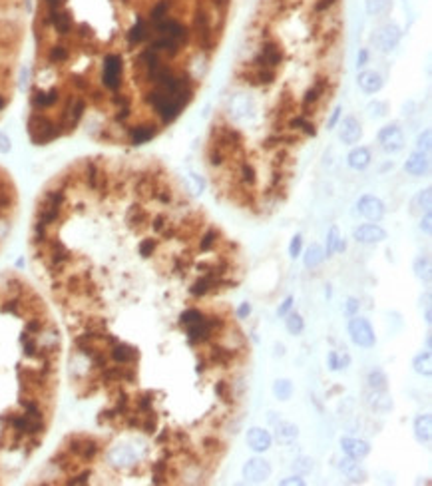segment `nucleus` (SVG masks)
Masks as SVG:
<instances>
[{
    "label": "nucleus",
    "mask_w": 432,
    "mask_h": 486,
    "mask_svg": "<svg viewBox=\"0 0 432 486\" xmlns=\"http://www.w3.org/2000/svg\"><path fill=\"white\" fill-rule=\"evenodd\" d=\"M233 0H32L26 134L144 145L187 108Z\"/></svg>",
    "instance_id": "1"
},
{
    "label": "nucleus",
    "mask_w": 432,
    "mask_h": 486,
    "mask_svg": "<svg viewBox=\"0 0 432 486\" xmlns=\"http://www.w3.org/2000/svg\"><path fill=\"white\" fill-rule=\"evenodd\" d=\"M344 0H255L205 165L221 199L257 216L289 196L299 150L339 88Z\"/></svg>",
    "instance_id": "2"
},
{
    "label": "nucleus",
    "mask_w": 432,
    "mask_h": 486,
    "mask_svg": "<svg viewBox=\"0 0 432 486\" xmlns=\"http://www.w3.org/2000/svg\"><path fill=\"white\" fill-rule=\"evenodd\" d=\"M62 337L48 305L18 273H0V482L50 429Z\"/></svg>",
    "instance_id": "3"
},
{
    "label": "nucleus",
    "mask_w": 432,
    "mask_h": 486,
    "mask_svg": "<svg viewBox=\"0 0 432 486\" xmlns=\"http://www.w3.org/2000/svg\"><path fill=\"white\" fill-rule=\"evenodd\" d=\"M18 212V189L12 176L0 165V247L12 231Z\"/></svg>",
    "instance_id": "4"
},
{
    "label": "nucleus",
    "mask_w": 432,
    "mask_h": 486,
    "mask_svg": "<svg viewBox=\"0 0 432 486\" xmlns=\"http://www.w3.org/2000/svg\"><path fill=\"white\" fill-rule=\"evenodd\" d=\"M349 333H351L353 343L359 345V347H364V349H371V347H375V343H377L373 327H371V323H369L366 319H362V317L351 319V323H349Z\"/></svg>",
    "instance_id": "5"
},
{
    "label": "nucleus",
    "mask_w": 432,
    "mask_h": 486,
    "mask_svg": "<svg viewBox=\"0 0 432 486\" xmlns=\"http://www.w3.org/2000/svg\"><path fill=\"white\" fill-rule=\"evenodd\" d=\"M378 142H380L384 152L395 154V152H400V150H402V145H404V136H402L400 128L396 126V124H393V126H386L380 130Z\"/></svg>",
    "instance_id": "6"
},
{
    "label": "nucleus",
    "mask_w": 432,
    "mask_h": 486,
    "mask_svg": "<svg viewBox=\"0 0 432 486\" xmlns=\"http://www.w3.org/2000/svg\"><path fill=\"white\" fill-rule=\"evenodd\" d=\"M243 476L249 482H263L271 476V464L263 458H251L243 467Z\"/></svg>",
    "instance_id": "7"
},
{
    "label": "nucleus",
    "mask_w": 432,
    "mask_h": 486,
    "mask_svg": "<svg viewBox=\"0 0 432 486\" xmlns=\"http://www.w3.org/2000/svg\"><path fill=\"white\" fill-rule=\"evenodd\" d=\"M359 212L360 216H364L371 221H378L380 217L384 216V205L382 201L373 196H364V198L359 201Z\"/></svg>",
    "instance_id": "8"
},
{
    "label": "nucleus",
    "mask_w": 432,
    "mask_h": 486,
    "mask_svg": "<svg viewBox=\"0 0 432 486\" xmlns=\"http://www.w3.org/2000/svg\"><path fill=\"white\" fill-rule=\"evenodd\" d=\"M353 237L360 241V243H378L382 239H386V231L378 225H373V223H366V225H360L355 229Z\"/></svg>",
    "instance_id": "9"
},
{
    "label": "nucleus",
    "mask_w": 432,
    "mask_h": 486,
    "mask_svg": "<svg viewBox=\"0 0 432 486\" xmlns=\"http://www.w3.org/2000/svg\"><path fill=\"white\" fill-rule=\"evenodd\" d=\"M271 434L267 431H263V429H259V427H255V429H251V431L247 432V445H249V449L255 450V452H265V450L271 447Z\"/></svg>",
    "instance_id": "10"
},
{
    "label": "nucleus",
    "mask_w": 432,
    "mask_h": 486,
    "mask_svg": "<svg viewBox=\"0 0 432 486\" xmlns=\"http://www.w3.org/2000/svg\"><path fill=\"white\" fill-rule=\"evenodd\" d=\"M341 140L344 142V144H357L360 140V136H362V130H360V124L353 118V116H349V118H344L341 124Z\"/></svg>",
    "instance_id": "11"
},
{
    "label": "nucleus",
    "mask_w": 432,
    "mask_h": 486,
    "mask_svg": "<svg viewBox=\"0 0 432 486\" xmlns=\"http://www.w3.org/2000/svg\"><path fill=\"white\" fill-rule=\"evenodd\" d=\"M341 447L342 450L347 452V456H351V458H355V460L364 458V456L371 452V445L364 442V440H357V438H342Z\"/></svg>",
    "instance_id": "12"
},
{
    "label": "nucleus",
    "mask_w": 432,
    "mask_h": 486,
    "mask_svg": "<svg viewBox=\"0 0 432 486\" xmlns=\"http://www.w3.org/2000/svg\"><path fill=\"white\" fill-rule=\"evenodd\" d=\"M404 170L411 174V176H422L426 170H428V154L426 152H413L411 158L404 163Z\"/></svg>",
    "instance_id": "13"
},
{
    "label": "nucleus",
    "mask_w": 432,
    "mask_h": 486,
    "mask_svg": "<svg viewBox=\"0 0 432 486\" xmlns=\"http://www.w3.org/2000/svg\"><path fill=\"white\" fill-rule=\"evenodd\" d=\"M414 436L418 442L422 445H428L432 438V420H430V414H422L416 418L414 422Z\"/></svg>",
    "instance_id": "14"
},
{
    "label": "nucleus",
    "mask_w": 432,
    "mask_h": 486,
    "mask_svg": "<svg viewBox=\"0 0 432 486\" xmlns=\"http://www.w3.org/2000/svg\"><path fill=\"white\" fill-rule=\"evenodd\" d=\"M359 86L364 92H369V94H375V92L382 88V78L377 72H373V70H366V72H362L359 76Z\"/></svg>",
    "instance_id": "15"
},
{
    "label": "nucleus",
    "mask_w": 432,
    "mask_h": 486,
    "mask_svg": "<svg viewBox=\"0 0 432 486\" xmlns=\"http://www.w3.org/2000/svg\"><path fill=\"white\" fill-rule=\"evenodd\" d=\"M201 447H203V450L209 454V456H221V454H225V450H227V445L223 442V440H219L215 434H207V436H203L201 438Z\"/></svg>",
    "instance_id": "16"
},
{
    "label": "nucleus",
    "mask_w": 432,
    "mask_h": 486,
    "mask_svg": "<svg viewBox=\"0 0 432 486\" xmlns=\"http://www.w3.org/2000/svg\"><path fill=\"white\" fill-rule=\"evenodd\" d=\"M369 163H371V152H369V147H355V150L349 154V165H351L353 170H364Z\"/></svg>",
    "instance_id": "17"
},
{
    "label": "nucleus",
    "mask_w": 432,
    "mask_h": 486,
    "mask_svg": "<svg viewBox=\"0 0 432 486\" xmlns=\"http://www.w3.org/2000/svg\"><path fill=\"white\" fill-rule=\"evenodd\" d=\"M275 436H277L279 442H291V440H295L299 436V429L295 425H291V422H279Z\"/></svg>",
    "instance_id": "18"
},
{
    "label": "nucleus",
    "mask_w": 432,
    "mask_h": 486,
    "mask_svg": "<svg viewBox=\"0 0 432 486\" xmlns=\"http://www.w3.org/2000/svg\"><path fill=\"white\" fill-rule=\"evenodd\" d=\"M341 470L349 476V478H351V480H362V478H364V472L359 468V462H357L355 458H351V456L344 458V460L341 462Z\"/></svg>",
    "instance_id": "19"
},
{
    "label": "nucleus",
    "mask_w": 432,
    "mask_h": 486,
    "mask_svg": "<svg viewBox=\"0 0 432 486\" xmlns=\"http://www.w3.org/2000/svg\"><path fill=\"white\" fill-rule=\"evenodd\" d=\"M414 371L418 375H424V377H430L432 373V357H430V351L426 353H420L416 359H414Z\"/></svg>",
    "instance_id": "20"
},
{
    "label": "nucleus",
    "mask_w": 432,
    "mask_h": 486,
    "mask_svg": "<svg viewBox=\"0 0 432 486\" xmlns=\"http://www.w3.org/2000/svg\"><path fill=\"white\" fill-rule=\"evenodd\" d=\"M325 259V251L321 245H317V243H313L309 249H307V255H305V265L307 267H317V265H321Z\"/></svg>",
    "instance_id": "21"
},
{
    "label": "nucleus",
    "mask_w": 432,
    "mask_h": 486,
    "mask_svg": "<svg viewBox=\"0 0 432 486\" xmlns=\"http://www.w3.org/2000/svg\"><path fill=\"white\" fill-rule=\"evenodd\" d=\"M273 393H275L277 398H281V400H289L291 395H293V385H291V381L279 378V381L273 385Z\"/></svg>",
    "instance_id": "22"
},
{
    "label": "nucleus",
    "mask_w": 432,
    "mask_h": 486,
    "mask_svg": "<svg viewBox=\"0 0 432 486\" xmlns=\"http://www.w3.org/2000/svg\"><path fill=\"white\" fill-rule=\"evenodd\" d=\"M205 317V313L203 311H199V309H196V307H191V309H187V311H183L181 313V325L183 327H189V325L198 323V321H201Z\"/></svg>",
    "instance_id": "23"
},
{
    "label": "nucleus",
    "mask_w": 432,
    "mask_h": 486,
    "mask_svg": "<svg viewBox=\"0 0 432 486\" xmlns=\"http://www.w3.org/2000/svg\"><path fill=\"white\" fill-rule=\"evenodd\" d=\"M287 329L291 335H301L303 329H305V323H303V317L299 313H291L287 317Z\"/></svg>",
    "instance_id": "24"
},
{
    "label": "nucleus",
    "mask_w": 432,
    "mask_h": 486,
    "mask_svg": "<svg viewBox=\"0 0 432 486\" xmlns=\"http://www.w3.org/2000/svg\"><path fill=\"white\" fill-rule=\"evenodd\" d=\"M413 205H414L413 214H418L420 209L428 212V209H430V189H424V192H420V194L416 196V199H414Z\"/></svg>",
    "instance_id": "25"
},
{
    "label": "nucleus",
    "mask_w": 432,
    "mask_h": 486,
    "mask_svg": "<svg viewBox=\"0 0 432 486\" xmlns=\"http://www.w3.org/2000/svg\"><path fill=\"white\" fill-rule=\"evenodd\" d=\"M369 385L375 389V391H386V375L382 373V371H373L371 375H369Z\"/></svg>",
    "instance_id": "26"
},
{
    "label": "nucleus",
    "mask_w": 432,
    "mask_h": 486,
    "mask_svg": "<svg viewBox=\"0 0 432 486\" xmlns=\"http://www.w3.org/2000/svg\"><path fill=\"white\" fill-rule=\"evenodd\" d=\"M414 271H416V277L418 279H428V275H430V265H428V259L424 257V255H420L418 259H416V263H414Z\"/></svg>",
    "instance_id": "27"
},
{
    "label": "nucleus",
    "mask_w": 432,
    "mask_h": 486,
    "mask_svg": "<svg viewBox=\"0 0 432 486\" xmlns=\"http://www.w3.org/2000/svg\"><path fill=\"white\" fill-rule=\"evenodd\" d=\"M391 6V0H366V10L369 14H382L386 12V8Z\"/></svg>",
    "instance_id": "28"
},
{
    "label": "nucleus",
    "mask_w": 432,
    "mask_h": 486,
    "mask_svg": "<svg viewBox=\"0 0 432 486\" xmlns=\"http://www.w3.org/2000/svg\"><path fill=\"white\" fill-rule=\"evenodd\" d=\"M339 243H341V237H339V229L337 227H331V231H329V239H327V257H331L333 253L337 251V247H339Z\"/></svg>",
    "instance_id": "29"
},
{
    "label": "nucleus",
    "mask_w": 432,
    "mask_h": 486,
    "mask_svg": "<svg viewBox=\"0 0 432 486\" xmlns=\"http://www.w3.org/2000/svg\"><path fill=\"white\" fill-rule=\"evenodd\" d=\"M215 395L223 400V403H231V383H227V381H219V383H215Z\"/></svg>",
    "instance_id": "30"
},
{
    "label": "nucleus",
    "mask_w": 432,
    "mask_h": 486,
    "mask_svg": "<svg viewBox=\"0 0 432 486\" xmlns=\"http://www.w3.org/2000/svg\"><path fill=\"white\" fill-rule=\"evenodd\" d=\"M301 247H303V237L301 235H295L291 245H289V255L291 257H299L301 255Z\"/></svg>",
    "instance_id": "31"
},
{
    "label": "nucleus",
    "mask_w": 432,
    "mask_h": 486,
    "mask_svg": "<svg viewBox=\"0 0 432 486\" xmlns=\"http://www.w3.org/2000/svg\"><path fill=\"white\" fill-rule=\"evenodd\" d=\"M418 145H420V152H426V154H428V150H430V132H428V130L418 138Z\"/></svg>",
    "instance_id": "32"
},
{
    "label": "nucleus",
    "mask_w": 432,
    "mask_h": 486,
    "mask_svg": "<svg viewBox=\"0 0 432 486\" xmlns=\"http://www.w3.org/2000/svg\"><path fill=\"white\" fill-rule=\"evenodd\" d=\"M359 307H360L359 299L351 297V299L347 301V313H349V315H357V313H359Z\"/></svg>",
    "instance_id": "33"
},
{
    "label": "nucleus",
    "mask_w": 432,
    "mask_h": 486,
    "mask_svg": "<svg viewBox=\"0 0 432 486\" xmlns=\"http://www.w3.org/2000/svg\"><path fill=\"white\" fill-rule=\"evenodd\" d=\"M291 307H293V297H287V299L283 301V305L279 307V311H277V313H279V317H285L289 311H291Z\"/></svg>",
    "instance_id": "34"
},
{
    "label": "nucleus",
    "mask_w": 432,
    "mask_h": 486,
    "mask_svg": "<svg viewBox=\"0 0 432 486\" xmlns=\"http://www.w3.org/2000/svg\"><path fill=\"white\" fill-rule=\"evenodd\" d=\"M251 315V305L249 303H241V307L237 309V317L239 319H245V317H249Z\"/></svg>",
    "instance_id": "35"
},
{
    "label": "nucleus",
    "mask_w": 432,
    "mask_h": 486,
    "mask_svg": "<svg viewBox=\"0 0 432 486\" xmlns=\"http://www.w3.org/2000/svg\"><path fill=\"white\" fill-rule=\"evenodd\" d=\"M279 484H283V486H287V484H299V486H303L305 484V480L301 478V476H289V478H283Z\"/></svg>",
    "instance_id": "36"
},
{
    "label": "nucleus",
    "mask_w": 432,
    "mask_h": 486,
    "mask_svg": "<svg viewBox=\"0 0 432 486\" xmlns=\"http://www.w3.org/2000/svg\"><path fill=\"white\" fill-rule=\"evenodd\" d=\"M329 369L331 371H339V355L333 351V353H329Z\"/></svg>",
    "instance_id": "37"
},
{
    "label": "nucleus",
    "mask_w": 432,
    "mask_h": 486,
    "mask_svg": "<svg viewBox=\"0 0 432 486\" xmlns=\"http://www.w3.org/2000/svg\"><path fill=\"white\" fill-rule=\"evenodd\" d=\"M297 467L301 468V470H311L313 460H311V458H299V460H297Z\"/></svg>",
    "instance_id": "38"
},
{
    "label": "nucleus",
    "mask_w": 432,
    "mask_h": 486,
    "mask_svg": "<svg viewBox=\"0 0 432 486\" xmlns=\"http://www.w3.org/2000/svg\"><path fill=\"white\" fill-rule=\"evenodd\" d=\"M422 227H424V231H426V234H430V212H426V216H424V223H422Z\"/></svg>",
    "instance_id": "39"
},
{
    "label": "nucleus",
    "mask_w": 432,
    "mask_h": 486,
    "mask_svg": "<svg viewBox=\"0 0 432 486\" xmlns=\"http://www.w3.org/2000/svg\"><path fill=\"white\" fill-rule=\"evenodd\" d=\"M339 112H341L339 108L333 112V116H331V120H329V128H333L335 124H337V120H339Z\"/></svg>",
    "instance_id": "40"
},
{
    "label": "nucleus",
    "mask_w": 432,
    "mask_h": 486,
    "mask_svg": "<svg viewBox=\"0 0 432 486\" xmlns=\"http://www.w3.org/2000/svg\"><path fill=\"white\" fill-rule=\"evenodd\" d=\"M349 363H351V357H349V355H344L342 359H339V369H341V367H342V369H344V367H347Z\"/></svg>",
    "instance_id": "41"
},
{
    "label": "nucleus",
    "mask_w": 432,
    "mask_h": 486,
    "mask_svg": "<svg viewBox=\"0 0 432 486\" xmlns=\"http://www.w3.org/2000/svg\"><path fill=\"white\" fill-rule=\"evenodd\" d=\"M275 355L283 357V355H285V347H283V345H277V347H275Z\"/></svg>",
    "instance_id": "42"
},
{
    "label": "nucleus",
    "mask_w": 432,
    "mask_h": 486,
    "mask_svg": "<svg viewBox=\"0 0 432 486\" xmlns=\"http://www.w3.org/2000/svg\"><path fill=\"white\" fill-rule=\"evenodd\" d=\"M366 62V52H360V58H359V66H362Z\"/></svg>",
    "instance_id": "43"
}]
</instances>
